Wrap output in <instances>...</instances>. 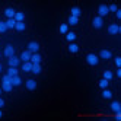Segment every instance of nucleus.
Masks as SVG:
<instances>
[{
  "label": "nucleus",
  "mask_w": 121,
  "mask_h": 121,
  "mask_svg": "<svg viewBox=\"0 0 121 121\" xmlns=\"http://www.w3.org/2000/svg\"><path fill=\"white\" fill-rule=\"evenodd\" d=\"M6 29H7V26H6V23L4 22H0V32H6Z\"/></svg>",
  "instance_id": "nucleus-30"
},
{
  "label": "nucleus",
  "mask_w": 121,
  "mask_h": 121,
  "mask_svg": "<svg viewBox=\"0 0 121 121\" xmlns=\"http://www.w3.org/2000/svg\"><path fill=\"white\" fill-rule=\"evenodd\" d=\"M60 32H61V34H67V32H69V26H67L66 23L60 25Z\"/></svg>",
  "instance_id": "nucleus-26"
},
{
  "label": "nucleus",
  "mask_w": 121,
  "mask_h": 121,
  "mask_svg": "<svg viewBox=\"0 0 121 121\" xmlns=\"http://www.w3.org/2000/svg\"><path fill=\"white\" fill-rule=\"evenodd\" d=\"M15 13H16V12L12 9V7H7V9L4 10V15L7 16V19H13V18H15Z\"/></svg>",
  "instance_id": "nucleus-12"
},
{
  "label": "nucleus",
  "mask_w": 121,
  "mask_h": 121,
  "mask_svg": "<svg viewBox=\"0 0 121 121\" xmlns=\"http://www.w3.org/2000/svg\"><path fill=\"white\" fill-rule=\"evenodd\" d=\"M0 118H2V109H0Z\"/></svg>",
  "instance_id": "nucleus-37"
},
{
  "label": "nucleus",
  "mask_w": 121,
  "mask_h": 121,
  "mask_svg": "<svg viewBox=\"0 0 121 121\" xmlns=\"http://www.w3.org/2000/svg\"><path fill=\"white\" fill-rule=\"evenodd\" d=\"M92 25H93V28H96V29L102 28V18H99V16H96V18H93V21H92Z\"/></svg>",
  "instance_id": "nucleus-5"
},
{
  "label": "nucleus",
  "mask_w": 121,
  "mask_h": 121,
  "mask_svg": "<svg viewBox=\"0 0 121 121\" xmlns=\"http://www.w3.org/2000/svg\"><path fill=\"white\" fill-rule=\"evenodd\" d=\"M4 56H6V57L15 56V48H13L12 45H6V48H4Z\"/></svg>",
  "instance_id": "nucleus-7"
},
{
  "label": "nucleus",
  "mask_w": 121,
  "mask_h": 121,
  "mask_svg": "<svg viewBox=\"0 0 121 121\" xmlns=\"http://www.w3.org/2000/svg\"><path fill=\"white\" fill-rule=\"evenodd\" d=\"M108 32L111 34V35H115V34H120L121 32V28L118 26V25H109Z\"/></svg>",
  "instance_id": "nucleus-4"
},
{
  "label": "nucleus",
  "mask_w": 121,
  "mask_h": 121,
  "mask_svg": "<svg viewBox=\"0 0 121 121\" xmlns=\"http://www.w3.org/2000/svg\"><path fill=\"white\" fill-rule=\"evenodd\" d=\"M99 86H101L102 89H107V86H108V80H107V79H102V80L99 82Z\"/></svg>",
  "instance_id": "nucleus-28"
},
{
  "label": "nucleus",
  "mask_w": 121,
  "mask_h": 121,
  "mask_svg": "<svg viewBox=\"0 0 121 121\" xmlns=\"http://www.w3.org/2000/svg\"><path fill=\"white\" fill-rule=\"evenodd\" d=\"M23 18H25V15H23L22 12H18V13H15V18H13V19H15L16 22H22Z\"/></svg>",
  "instance_id": "nucleus-17"
},
{
  "label": "nucleus",
  "mask_w": 121,
  "mask_h": 121,
  "mask_svg": "<svg viewBox=\"0 0 121 121\" xmlns=\"http://www.w3.org/2000/svg\"><path fill=\"white\" fill-rule=\"evenodd\" d=\"M108 10H112V12H117L118 9H117V6H115V4H111V6L108 7Z\"/></svg>",
  "instance_id": "nucleus-31"
},
{
  "label": "nucleus",
  "mask_w": 121,
  "mask_h": 121,
  "mask_svg": "<svg viewBox=\"0 0 121 121\" xmlns=\"http://www.w3.org/2000/svg\"><path fill=\"white\" fill-rule=\"evenodd\" d=\"M86 61H88L91 66H96L98 64V57L95 54H88V57H86Z\"/></svg>",
  "instance_id": "nucleus-3"
},
{
  "label": "nucleus",
  "mask_w": 121,
  "mask_h": 121,
  "mask_svg": "<svg viewBox=\"0 0 121 121\" xmlns=\"http://www.w3.org/2000/svg\"><path fill=\"white\" fill-rule=\"evenodd\" d=\"M31 56H32V53H31V51H23V53L21 54V60H23V61H29V60H31Z\"/></svg>",
  "instance_id": "nucleus-9"
},
{
  "label": "nucleus",
  "mask_w": 121,
  "mask_h": 121,
  "mask_svg": "<svg viewBox=\"0 0 121 121\" xmlns=\"http://www.w3.org/2000/svg\"><path fill=\"white\" fill-rule=\"evenodd\" d=\"M3 82H10V76L9 74H4L3 76Z\"/></svg>",
  "instance_id": "nucleus-32"
},
{
  "label": "nucleus",
  "mask_w": 121,
  "mask_h": 121,
  "mask_svg": "<svg viewBox=\"0 0 121 121\" xmlns=\"http://www.w3.org/2000/svg\"><path fill=\"white\" fill-rule=\"evenodd\" d=\"M26 88L29 91H34V89L37 88V82L35 80H26Z\"/></svg>",
  "instance_id": "nucleus-14"
},
{
  "label": "nucleus",
  "mask_w": 121,
  "mask_h": 121,
  "mask_svg": "<svg viewBox=\"0 0 121 121\" xmlns=\"http://www.w3.org/2000/svg\"><path fill=\"white\" fill-rule=\"evenodd\" d=\"M12 88H13V86H12L10 82H3V85H2V89H3L4 92H10Z\"/></svg>",
  "instance_id": "nucleus-13"
},
{
  "label": "nucleus",
  "mask_w": 121,
  "mask_h": 121,
  "mask_svg": "<svg viewBox=\"0 0 121 121\" xmlns=\"http://www.w3.org/2000/svg\"><path fill=\"white\" fill-rule=\"evenodd\" d=\"M34 74H39L41 73V66L39 64H32V70H31Z\"/></svg>",
  "instance_id": "nucleus-18"
},
{
  "label": "nucleus",
  "mask_w": 121,
  "mask_h": 121,
  "mask_svg": "<svg viewBox=\"0 0 121 121\" xmlns=\"http://www.w3.org/2000/svg\"><path fill=\"white\" fill-rule=\"evenodd\" d=\"M69 51H70V53H77V51H79V47H77L76 44H70V47H69Z\"/></svg>",
  "instance_id": "nucleus-25"
},
{
  "label": "nucleus",
  "mask_w": 121,
  "mask_h": 121,
  "mask_svg": "<svg viewBox=\"0 0 121 121\" xmlns=\"http://www.w3.org/2000/svg\"><path fill=\"white\" fill-rule=\"evenodd\" d=\"M15 29H16V31H25V23H23V22H16Z\"/></svg>",
  "instance_id": "nucleus-20"
},
{
  "label": "nucleus",
  "mask_w": 121,
  "mask_h": 121,
  "mask_svg": "<svg viewBox=\"0 0 121 121\" xmlns=\"http://www.w3.org/2000/svg\"><path fill=\"white\" fill-rule=\"evenodd\" d=\"M0 95H2V89H0Z\"/></svg>",
  "instance_id": "nucleus-39"
},
{
  "label": "nucleus",
  "mask_w": 121,
  "mask_h": 121,
  "mask_svg": "<svg viewBox=\"0 0 121 121\" xmlns=\"http://www.w3.org/2000/svg\"><path fill=\"white\" fill-rule=\"evenodd\" d=\"M3 105H4V101H3V99H2V98H0V108H2V107H3Z\"/></svg>",
  "instance_id": "nucleus-36"
},
{
  "label": "nucleus",
  "mask_w": 121,
  "mask_h": 121,
  "mask_svg": "<svg viewBox=\"0 0 121 121\" xmlns=\"http://www.w3.org/2000/svg\"><path fill=\"white\" fill-rule=\"evenodd\" d=\"M0 72H2V64H0Z\"/></svg>",
  "instance_id": "nucleus-38"
},
{
  "label": "nucleus",
  "mask_w": 121,
  "mask_h": 121,
  "mask_svg": "<svg viewBox=\"0 0 121 121\" xmlns=\"http://www.w3.org/2000/svg\"><path fill=\"white\" fill-rule=\"evenodd\" d=\"M66 38H67L69 41H74V39H76V34H74V32H67V34H66Z\"/></svg>",
  "instance_id": "nucleus-23"
},
{
  "label": "nucleus",
  "mask_w": 121,
  "mask_h": 121,
  "mask_svg": "<svg viewBox=\"0 0 121 121\" xmlns=\"http://www.w3.org/2000/svg\"><path fill=\"white\" fill-rule=\"evenodd\" d=\"M77 22H79V18H76V16L69 18V25H77Z\"/></svg>",
  "instance_id": "nucleus-22"
},
{
  "label": "nucleus",
  "mask_w": 121,
  "mask_h": 121,
  "mask_svg": "<svg viewBox=\"0 0 121 121\" xmlns=\"http://www.w3.org/2000/svg\"><path fill=\"white\" fill-rule=\"evenodd\" d=\"M115 64H117V67H121V58H120V57L115 58Z\"/></svg>",
  "instance_id": "nucleus-33"
},
{
  "label": "nucleus",
  "mask_w": 121,
  "mask_h": 121,
  "mask_svg": "<svg viewBox=\"0 0 121 121\" xmlns=\"http://www.w3.org/2000/svg\"><path fill=\"white\" fill-rule=\"evenodd\" d=\"M7 74H9L10 77H12V76H16V74H18V70H16V67H10L9 70H7Z\"/></svg>",
  "instance_id": "nucleus-24"
},
{
  "label": "nucleus",
  "mask_w": 121,
  "mask_h": 121,
  "mask_svg": "<svg viewBox=\"0 0 121 121\" xmlns=\"http://www.w3.org/2000/svg\"><path fill=\"white\" fill-rule=\"evenodd\" d=\"M4 23H6V26H7V28H15L16 21H15V19H7V22H4Z\"/></svg>",
  "instance_id": "nucleus-21"
},
{
  "label": "nucleus",
  "mask_w": 121,
  "mask_h": 121,
  "mask_svg": "<svg viewBox=\"0 0 121 121\" xmlns=\"http://www.w3.org/2000/svg\"><path fill=\"white\" fill-rule=\"evenodd\" d=\"M79 15H80V9L77 6L72 7V16H76V18H79Z\"/></svg>",
  "instance_id": "nucleus-19"
},
{
  "label": "nucleus",
  "mask_w": 121,
  "mask_h": 121,
  "mask_svg": "<svg viewBox=\"0 0 121 121\" xmlns=\"http://www.w3.org/2000/svg\"><path fill=\"white\" fill-rule=\"evenodd\" d=\"M117 18L121 19V10H117Z\"/></svg>",
  "instance_id": "nucleus-35"
},
{
  "label": "nucleus",
  "mask_w": 121,
  "mask_h": 121,
  "mask_svg": "<svg viewBox=\"0 0 121 121\" xmlns=\"http://www.w3.org/2000/svg\"><path fill=\"white\" fill-rule=\"evenodd\" d=\"M29 61L32 63V64H39V61H41V56L38 54V53H34L32 56H31V60Z\"/></svg>",
  "instance_id": "nucleus-6"
},
{
  "label": "nucleus",
  "mask_w": 121,
  "mask_h": 121,
  "mask_svg": "<svg viewBox=\"0 0 121 121\" xmlns=\"http://www.w3.org/2000/svg\"><path fill=\"white\" fill-rule=\"evenodd\" d=\"M38 50H39V44L37 41H31L28 44V51H31V53H38Z\"/></svg>",
  "instance_id": "nucleus-1"
},
{
  "label": "nucleus",
  "mask_w": 121,
  "mask_h": 121,
  "mask_svg": "<svg viewBox=\"0 0 121 121\" xmlns=\"http://www.w3.org/2000/svg\"><path fill=\"white\" fill-rule=\"evenodd\" d=\"M18 64H19V58L18 57H15V56L9 57V66L10 67H18Z\"/></svg>",
  "instance_id": "nucleus-8"
},
{
  "label": "nucleus",
  "mask_w": 121,
  "mask_h": 121,
  "mask_svg": "<svg viewBox=\"0 0 121 121\" xmlns=\"http://www.w3.org/2000/svg\"><path fill=\"white\" fill-rule=\"evenodd\" d=\"M115 120H117V121L121 120V111H120V112H115Z\"/></svg>",
  "instance_id": "nucleus-34"
},
{
  "label": "nucleus",
  "mask_w": 121,
  "mask_h": 121,
  "mask_svg": "<svg viewBox=\"0 0 121 121\" xmlns=\"http://www.w3.org/2000/svg\"><path fill=\"white\" fill-rule=\"evenodd\" d=\"M99 56H101V58H111V51H108V50H102L101 53H99Z\"/></svg>",
  "instance_id": "nucleus-15"
},
{
  "label": "nucleus",
  "mask_w": 121,
  "mask_h": 121,
  "mask_svg": "<svg viewBox=\"0 0 121 121\" xmlns=\"http://www.w3.org/2000/svg\"><path fill=\"white\" fill-rule=\"evenodd\" d=\"M22 69H23V72H31L32 70V63L31 61H25L23 66H22Z\"/></svg>",
  "instance_id": "nucleus-16"
},
{
  "label": "nucleus",
  "mask_w": 121,
  "mask_h": 121,
  "mask_svg": "<svg viewBox=\"0 0 121 121\" xmlns=\"http://www.w3.org/2000/svg\"><path fill=\"white\" fill-rule=\"evenodd\" d=\"M102 96H104V98H111V96H112V93H111V91H108V89H104Z\"/></svg>",
  "instance_id": "nucleus-27"
},
{
  "label": "nucleus",
  "mask_w": 121,
  "mask_h": 121,
  "mask_svg": "<svg viewBox=\"0 0 121 121\" xmlns=\"http://www.w3.org/2000/svg\"><path fill=\"white\" fill-rule=\"evenodd\" d=\"M104 79L111 80V79H112V73H111V72H105V73H104Z\"/></svg>",
  "instance_id": "nucleus-29"
},
{
  "label": "nucleus",
  "mask_w": 121,
  "mask_h": 121,
  "mask_svg": "<svg viewBox=\"0 0 121 121\" xmlns=\"http://www.w3.org/2000/svg\"><path fill=\"white\" fill-rule=\"evenodd\" d=\"M21 82H22V80H21V77H19L18 74L10 77V83H12V86H19V85H21Z\"/></svg>",
  "instance_id": "nucleus-10"
},
{
  "label": "nucleus",
  "mask_w": 121,
  "mask_h": 121,
  "mask_svg": "<svg viewBox=\"0 0 121 121\" xmlns=\"http://www.w3.org/2000/svg\"><path fill=\"white\" fill-rule=\"evenodd\" d=\"M109 13V10H108V6L107 4H101L99 7H98V15H99V18H102V16H105V15H108Z\"/></svg>",
  "instance_id": "nucleus-2"
},
{
  "label": "nucleus",
  "mask_w": 121,
  "mask_h": 121,
  "mask_svg": "<svg viewBox=\"0 0 121 121\" xmlns=\"http://www.w3.org/2000/svg\"><path fill=\"white\" fill-rule=\"evenodd\" d=\"M111 109L114 111V112H120L121 111V104L118 101H114V102L111 104Z\"/></svg>",
  "instance_id": "nucleus-11"
}]
</instances>
